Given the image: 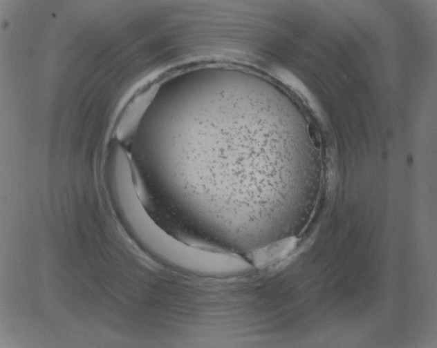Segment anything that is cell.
I'll return each instance as SVG.
<instances>
[{"instance_id":"cell-1","label":"cell","mask_w":437,"mask_h":348,"mask_svg":"<svg viewBox=\"0 0 437 348\" xmlns=\"http://www.w3.org/2000/svg\"><path fill=\"white\" fill-rule=\"evenodd\" d=\"M192 115L184 146L157 160L150 183L169 215L216 246L246 253L279 240L302 169L281 155L268 105Z\"/></svg>"}]
</instances>
